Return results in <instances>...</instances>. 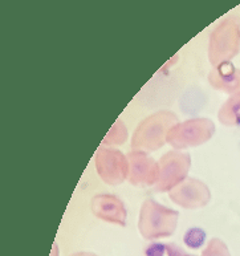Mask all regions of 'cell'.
<instances>
[{
	"label": "cell",
	"mask_w": 240,
	"mask_h": 256,
	"mask_svg": "<svg viewBox=\"0 0 240 256\" xmlns=\"http://www.w3.org/2000/svg\"><path fill=\"white\" fill-rule=\"evenodd\" d=\"M178 124L176 116L170 110H160L146 117L132 136V149L136 152H156L168 142V134Z\"/></svg>",
	"instance_id": "1"
},
{
	"label": "cell",
	"mask_w": 240,
	"mask_h": 256,
	"mask_svg": "<svg viewBox=\"0 0 240 256\" xmlns=\"http://www.w3.org/2000/svg\"><path fill=\"white\" fill-rule=\"evenodd\" d=\"M240 50V16L228 15L211 32L208 60L214 66L231 62Z\"/></svg>",
	"instance_id": "2"
},
{
	"label": "cell",
	"mask_w": 240,
	"mask_h": 256,
	"mask_svg": "<svg viewBox=\"0 0 240 256\" xmlns=\"http://www.w3.org/2000/svg\"><path fill=\"white\" fill-rule=\"evenodd\" d=\"M178 216L176 210L162 206L154 199H146L138 218L140 234L148 240L170 236L176 231Z\"/></svg>",
	"instance_id": "3"
},
{
	"label": "cell",
	"mask_w": 240,
	"mask_h": 256,
	"mask_svg": "<svg viewBox=\"0 0 240 256\" xmlns=\"http://www.w3.org/2000/svg\"><path fill=\"white\" fill-rule=\"evenodd\" d=\"M215 134V124L208 118H190L178 122L168 134V144L176 150L203 145Z\"/></svg>",
	"instance_id": "4"
},
{
	"label": "cell",
	"mask_w": 240,
	"mask_h": 256,
	"mask_svg": "<svg viewBox=\"0 0 240 256\" xmlns=\"http://www.w3.org/2000/svg\"><path fill=\"white\" fill-rule=\"evenodd\" d=\"M158 166L160 176L156 184V190L162 192H172L187 178L191 166V157L188 153L172 150L160 157Z\"/></svg>",
	"instance_id": "5"
},
{
	"label": "cell",
	"mask_w": 240,
	"mask_h": 256,
	"mask_svg": "<svg viewBox=\"0 0 240 256\" xmlns=\"http://www.w3.org/2000/svg\"><path fill=\"white\" fill-rule=\"evenodd\" d=\"M94 162L100 178L106 184L117 186L128 178L129 162L120 150L101 146L96 153Z\"/></svg>",
	"instance_id": "6"
},
{
	"label": "cell",
	"mask_w": 240,
	"mask_h": 256,
	"mask_svg": "<svg viewBox=\"0 0 240 256\" xmlns=\"http://www.w3.org/2000/svg\"><path fill=\"white\" fill-rule=\"evenodd\" d=\"M168 196L178 206L183 208H200L210 202V188L196 178H186L178 186L168 192Z\"/></svg>",
	"instance_id": "7"
},
{
	"label": "cell",
	"mask_w": 240,
	"mask_h": 256,
	"mask_svg": "<svg viewBox=\"0 0 240 256\" xmlns=\"http://www.w3.org/2000/svg\"><path fill=\"white\" fill-rule=\"evenodd\" d=\"M129 174L128 180L134 186H152L156 184L160 176V166L154 158L144 152H130L128 156Z\"/></svg>",
	"instance_id": "8"
},
{
	"label": "cell",
	"mask_w": 240,
	"mask_h": 256,
	"mask_svg": "<svg viewBox=\"0 0 240 256\" xmlns=\"http://www.w3.org/2000/svg\"><path fill=\"white\" fill-rule=\"evenodd\" d=\"M92 212L101 220L113 224H126L128 211L121 199L112 194H98L92 198Z\"/></svg>",
	"instance_id": "9"
},
{
	"label": "cell",
	"mask_w": 240,
	"mask_h": 256,
	"mask_svg": "<svg viewBox=\"0 0 240 256\" xmlns=\"http://www.w3.org/2000/svg\"><path fill=\"white\" fill-rule=\"evenodd\" d=\"M208 82L214 89L228 94L240 93V69L231 62H222L211 69L208 73Z\"/></svg>",
	"instance_id": "10"
},
{
	"label": "cell",
	"mask_w": 240,
	"mask_h": 256,
	"mask_svg": "<svg viewBox=\"0 0 240 256\" xmlns=\"http://www.w3.org/2000/svg\"><path fill=\"white\" fill-rule=\"evenodd\" d=\"M218 118L226 126H240V93L232 94L222 105Z\"/></svg>",
	"instance_id": "11"
},
{
	"label": "cell",
	"mask_w": 240,
	"mask_h": 256,
	"mask_svg": "<svg viewBox=\"0 0 240 256\" xmlns=\"http://www.w3.org/2000/svg\"><path fill=\"white\" fill-rule=\"evenodd\" d=\"M128 140V129H126L125 124L122 122L121 120H117L109 133L105 136L102 141V146H116L125 144Z\"/></svg>",
	"instance_id": "12"
},
{
	"label": "cell",
	"mask_w": 240,
	"mask_h": 256,
	"mask_svg": "<svg viewBox=\"0 0 240 256\" xmlns=\"http://www.w3.org/2000/svg\"><path fill=\"white\" fill-rule=\"evenodd\" d=\"M204 239H206V232L202 228L194 227V228H190L187 231L183 242L188 248L198 250L204 243Z\"/></svg>",
	"instance_id": "13"
},
{
	"label": "cell",
	"mask_w": 240,
	"mask_h": 256,
	"mask_svg": "<svg viewBox=\"0 0 240 256\" xmlns=\"http://www.w3.org/2000/svg\"><path fill=\"white\" fill-rule=\"evenodd\" d=\"M202 256H231L230 255L228 247L226 246V243L220 239L214 238L208 242V244L204 250H203Z\"/></svg>",
	"instance_id": "14"
},
{
	"label": "cell",
	"mask_w": 240,
	"mask_h": 256,
	"mask_svg": "<svg viewBox=\"0 0 240 256\" xmlns=\"http://www.w3.org/2000/svg\"><path fill=\"white\" fill-rule=\"evenodd\" d=\"M166 251V244H160V243H154L146 247L145 255L146 256H164Z\"/></svg>",
	"instance_id": "15"
},
{
	"label": "cell",
	"mask_w": 240,
	"mask_h": 256,
	"mask_svg": "<svg viewBox=\"0 0 240 256\" xmlns=\"http://www.w3.org/2000/svg\"><path fill=\"white\" fill-rule=\"evenodd\" d=\"M166 252H168V256H192L184 252L182 248H180V247L176 244H174V243H168V244H166Z\"/></svg>",
	"instance_id": "16"
},
{
	"label": "cell",
	"mask_w": 240,
	"mask_h": 256,
	"mask_svg": "<svg viewBox=\"0 0 240 256\" xmlns=\"http://www.w3.org/2000/svg\"><path fill=\"white\" fill-rule=\"evenodd\" d=\"M70 256H98V255H96V254L93 252H76V254H72Z\"/></svg>",
	"instance_id": "17"
}]
</instances>
